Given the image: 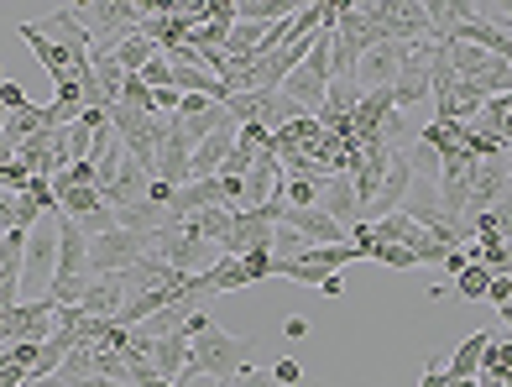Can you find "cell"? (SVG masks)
Wrapping results in <instances>:
<instances>
[{
  "mask_svg": "<svg viewBox=\"0 0 512 387\" xmlns=\"http://www.w3.org/2000/svg\"><path fill=\"white\" fill-rule=\"evenodd\" d=\"M486 215H492V225H497V236H502V241L512 246V194H507V199L497 204V210H486Z\"/></svg>",
  "mask_w": 512,
  "mask_h": 387,
  "instance_id": "24",
  "label": "cell"
},
{
  "mask_svg": "<svg viewBox=\"0 0 512 387\" xmlns=\"http://www.w3.org/2000/svg\"><path fill=\"white\" fill-rule=\"evenodd\" d=\"M492 283H497V272L492 267H465L460 278H455V299H471V304H481V299H492Z\"/></svg>",
  "mask_w": 512,
  "mask_h": 387,
  "instance_id": "17",
  "label": "cell"
},
{
  "mask_svg": "<svg viewBox=\"0 0 512 387\" xmlns=\"http://www.w3.org/2000/svg\"><path fill=\"white\" fill-rule=\"evenodd\" d=\"M0 220H6V231H37L48 215H42V204L32 194H6L0 199Z\"/></svg>",
  "mask_w": 512,
  "mask_h": 387,
  "instance_id": "13",
  "label": "cell"
},
{
  "mask_svg": "<svg viewBox=\"0 0 512 387\" xmlns=\"http://www.w3.org/2000/svg\"><path fill=\"white\" fill-rule=\"evenodd\" d=\"M241 262L251 272V283H262V278H272V272H277V252H272V246H256V252H246Z\"/></svg>",
  "mask_w": 512,
  "mask_h": 387,
  "instance_id": "21",
  "label": "cell"
},
{
  "mask_svg": "<svg viewBox=\"0 0 512 387\" xmlns=\"http://www.w3.org/2000/svg\"><path fill=\"white\" fill-rule=\"evenodd\" d=\"M371 257L387 262V267H418V257L408 252V246H392V241H371Z\"/></svg>",
  "mask_w": 512,
  "mask_h": 387,
  "instance_id": "22",
  "label": "cell"
},
{
  "mask_svg": "<svg viewBox=\"0 0 512 387\" xmlns=\"http://www.w3.org/2000/svg\"><path fill=\"white\" fill-rule=\"evenodd\" d=\"M502 157H507V189H512V142H507V152H502Z\"/></svg>",
  "mask_w": 512,
  "mask_h": 387,
  "instance_id": "34",
  "label": "cell"
},
{
  "mask_svg": "<svg viewBox=\"0 0 512 387\" xmlns=\"http://www.w3.org/2000/svg\"><path fill=\"white\" fill-rule=\"evenodd\" d=\"M53 272H58V215L42 220L27 241V283H42V278L53 283Z\"/></svg>",
  "mask_w": 512,
  "mask_h": 387,
  "instance_id": "7",
  "label": "cell"
},
{
  "mask_svg": "<svg viewBox=\"0 0 512 387\" xmlns=\"http://www.w3.org/2000/svg\"><path fill=\"white\" fill-rule=\"evenodd\" d=\"M319 210H324V215H335L345 231H356L366 210H361V194H356V184H351V173H345V178H330V184H324Z\"/></svg>",
  "mask_w": 512,
  "mask_h": 387,
  "instance_id": "10",
  "label": "cell"
},
{
  "mask_svg": "<svg viewBox=\"0 0 512 387\" xmlns=\"http://www.w3.org/2000/svg\"><path fill=\"white\" fill-rule=\"evenodd\" d=\"M21 37H27V48L37 53V63L48 68V79H53V89H58V84H68V79H74V63H68V53L58 48V42H53L48 32L37 27V21H21Z\"/></svg>",
  "mask_w": 512,
  "mask_h": 387,
  "instance_id": "9",
  "label": "cell"
},
{
  "mask_svg": "<svg viewBox=\"0 0 512 387\" xmlns=\"http://www.w3.org/2000/svg\"><path fill=\"white\" fill-rule=\"evenodd\" d=\"M465 267H476V262H471V252H465V246H460V252H450V257H445V278L455 283V278H460Z\"/></svg>",
  "mask_w": 512,
  "mask_h": 387,
  "instance_id": "28",
  "label": "cell"
},
{
  "mask_svg": "<svg viewBox=\"0 0 512 387\" xmlns=\"http://www.w3.org/2000/svg\"><path fill=\"white\" fill-rule=\"evenodd\" d=\"M486 346H492V335H486V330H471V335H465L460 346H455V356L445 361V367H450V382H471V377H481V356H486Z\"/></svg>",
  "mask_w": 512,
  "mask_h": 387,
  "instance_id": "11",
  "label": "cell"
},
{
  "mask_svg": "<svg viewBox=\"0 0 512 387\" xmlns=\"http://www.w3.org/2000/svg\"><path fill=\"white\" fill-rule=\"evenodd\" d=\"M481 377H497V382L512 377V330L492 335V346H486V356H481Z\"/></svg>",
  "mask_w": 512,
  "mask_h": 387,
  "instance_id": "18",
  "label": "cell"
},
{
  "mask_svg": "<svg viewBox=\"0 0 512 387\" xmlns=\"http://www.w3.org/2000/svg\"><path fill=\"white\" fill-rule=\"evenodd\" d=\"M74 387H126V382H110V377H84V382H74Z\"/></svg>",
  "mask_w": 512,
  "mask_h": 387,
  "instance_id": "33",
  "label": "cell"
},
{
  "mask_svg": "<svg viewBox=\"0 0 512 387\" xmlns=\"http://www.w3.org/2000/svg\"><path fill=\"white\" fill-rule=\"evenodd\" d=\"M319 293H324V299H340V293H345V283H340V272H335V278H324V288H319Z\"/></svg>",
  "mask_w": 512,
  "mask_h": 387,
  "instance_id": "32",
  "label": "cell"
},
{
  "mask_svg": "<svg viewBox=\"0 0 512 387\" xmlns=\"http://www.w3.org/2000/svg\"><path fill=\"white\" fill-rule=\"evenodd\" d=\"M126 278L121 272H105V278H89V288H84V314H100V320H121V309H126Z\"/></svg>",
  "mask_w": 512,
  "mask_h": 387,
  "instance_id": "8",
  "label": "cell"
},
{
  "mask_svg": "<svg viewBox=\"0 0 512 387\" xmlns=\"http://www.w3.org/2000/svg\"><path fill=\"white\" fill-rule=\"evenodd\" d=\"M272 377L283 382V387H304V367H298L293 356H283V361H277V367H272Z\"/></svg>",
  "mask_w": 512,
  "mask_h": 387,
  "instance_id": "23",
  "label": "cell"
},
{
  "mask_svg": "<svg viewBox=\"0 0 512 387\" xmlns=\"http://www.w3.org/2000/svg\"><path fill=\"white\" fill-rule=\"evenodd\" d=\"M481 16L492 21V27H502V32L512 37V6H481Z\"/></svg>",
  "mask_w": 512,
  "mask_h": 387,
  "instance_id": "29",
  "label": "cell"
},
{
  "mask_svg": "<svg viewBox=\"0 0 512 387\" xmlns=\"http://www.w3.org/2000/svg\"><path fill=\"white\" fill-rule=\"evenodd\" d=\"M157 184H173V189L194 184V136L183 131L178 116H173L168 142H162V157H157Z\"/></svg>",
  "mask_w": 512,
  "mask_h": 387,
  "instance_id": "5",
  "label": "cell"
},
{
  "mask_svg": "<svg viewBox=\"0 0 512 387\" xmlns=\"http://www.w3.org/2000/svg\"><path fill=\"white\" fill-rule=\"evenodd\" d=\"M408 63H413L408 42H382V48H371V53L356 63V84L366 89V95H371V89H392Z\"/></svg>",
  "mask_w": 512,
  "mask_h": 387,
  "instance_id": "4",
  "label": "cell"
},
{
  "mask_svg": "<svg viewBox=\"0 0 512 387\" xmlns=\"http://www.w3.org/2000/svg\"><path fill=\"white\" fill-rule=\"evenodd\" d=\"M204 278H209V293H241V288H251V272H246L241 257H220Z\"/></svg>",
  "mask_w": 512,
  "mask_h": 387,
  "instance_id": "15",
  "label": "cell"
},
{
  "mask_svg": "<svg viewBox=\"0 0 512 387\" xmlns=\"http://www.w3.org/2000/svg\"><path fill=\"white\" fill-rule=\"evenodd\" d=\"M105 204V194L100 189H68V194H58V215H68V220H89Z\"/></svg>",
  "mask_w": 512,
  "mask_h": 387,
  "instance_id": "19",
  "label": "cell"
},
{
  "mask_svg": "<svg viewBox=\"0 0 512 387\" xmlns=\"http://www.w3.org/2000/svg\"><path fill=\"white\" fill-rule=\"evenodd\" d=\"M189 335H194V367H189V377L230 382V377H241L251 367V340L246 335H230L220 325H209V314H194Z\"/></svg>",
  "mask_w": 512,
  "mask_h": 387,
  "instance_id": "1",
  "label": "cell"
},
{
  "mask_svg": "<svg viewBox=\"0 0 512 387\" xmlns=\"http://www.w3.org/2000/svg\"><path fill=\"white\" fill-rule=\"evenodd\" d=\"M58 325V304L53 299H37V304H16V309H0V340L16 346V340H48Z\"/></svg>",
  "mask_w": 512,
  "mask_h": 387,
  "instance_id": "3",
  "label": "cell"
},
{
  "mask_svg": "<svg viewBox=\"0 0 512 387\" xmlns=\"http://www.w3.org/2000/svg\"><path fill=\"white\" fill-rule=\"evenodd\" d=\"M304 387H330V382H304Z\"/></svg>",
  "mask_w": 512,
  "mask_h": 387,
  "instance_id": "36",
  "label": "cell"
},
{
  "mask_svg": "<svg viewBox=\"0 0 512 387\" xmlns=\"http://www.w3.org/2000/svg\"><path fill=\"white\" fill-rule=\"evenodd\" d=\"M283 335H288V340H304V335H309V320H304V314H288Z\"/></svg>",
  "mask_w": 512,
  "mask_h": 387,
  "instance_id": "31",
  "label": "cell"
},
{
  "mask_svg": "<svg viewBox=\"0 0 512 387\" xmlns=\"http://www.w3.org/2000/svg\"><path fill=\"white\" fill-rule=\"evenodd\" d=\"M0 105H6V116H11V110H27L32 100L21 95V84H11V79H6V84H0Z\"/></svg>",
  "mask_w": 512,
  "mask_h": 387,
  "instance_id": "25",
  "label": "cell"
},
{
  "mask_svg": "<svg viewBox=\"0 0 512 387\" xmlns=\"http://www.w3.org/2000/svg\"><path fill=\"white\" fill-rule=\"evenodd\" d=\"M471 126H476L481 136H492V142H512V95H492Z\"/></svg>",
  "mask_w": 512,
  "mask_h": 387,
  "instance_id": "12",
  "label": "cell"
},
{
  "mask_svg": "<svg viewBox=\"0 0 512 387\" xmlns=\"http://www.w3.org/2000/svg\"><path fill=\"white\" fill-rule=\"evenodd\" d=\"M230 382H236V387H283L272 372H256V367H246L241 377H230Z\"/></svg>",
  "mask_w": 512,
  "mask_h": 387,
  "instance_id": "26",
  "label": "cell"
},
{
  "mask_svg": "<svg viewBox=\"0 0 512 387\" xmlns=\"http://www.w3.org/2000/svg\"><path fill=\"white\" fill-rule=\"evenodd\" d=\"M507 387H512V377H507Z\"/></svg>",
  "mask_w": 512,
  "mask_h": 387,
  "instance_id": "38",
  "label": "cell"
},
{
  "mask_svg": "<svg viewBox=\"0 0 512 387\" xmlns=\"http://www.w3.org/2000/svg\"><path fill=\"white\" fill-rule=\"evenodd\" d=\"M147 257H152V236H142V231H110V236L89 241V272L95 278H105V272H131Z\"/></svg>",
  "mask_w": 512,
  "mask_h": 387,
  "instance_id": "2",
  "label": "cell"
},
{
  "mask_svg": "<svg viewBox=\"0 0 512 387\" xmlns=\"http://www.w3.org/2000/svg\"><path fill=\"white\" fill-rule=\"evenodd\" d=\"M283 225H293L298 236H304L309 246H345L356 231H345V225L335 220V215H324V210H283Z\"/></svg>",
  "mask_w": 512,
  "mask_h": 387,
  "instance_id": "6",
  "label": "cell"
},
{
  "mask_svg": "<svg viewBox=\"0 0 512 387\" xmlns=\"http://www.w3.org/2000/svg\"><path fill=\"white\" fill-rule=\"evenodd\" d=\"M267 100H272V89H256V95H230L225 110H230V121H236V126H262Z\"/></svg>",
  "mask_w": 512,
  "mask_h": 387,
  "instance_id": "16",
  "label": "cell"
},
{
  "mask_svg": "<svg viewBox=\"0 0 512 387\" xmlns=\"http://www.w3.org/2000/svg\"><path fill=\"white\" fill-rule=\"evenodd\" d=\"M492 304H497V309H507V304H512V272L492 283Z\"/></svg>",
  "mask_w": 512,
  "mask_h": 387,
  "instance_id": "30",
  "label": "cell"
},
{
  "mask_svg": "<svg viewBox=\"0 0 512 387\" xmlns=\"http://www.w3.org/2000/svg\"><path fill=\"white\" fill-rule=\"evenodd\" d=\"M418 387H450V367H439V356H429L424 382H418Z\"/></svg>",
  "mask_w": 512,
  "mask_h": 387,
  "instance_id": "27",
  "label": "cell"
},
{
  "mask_svg": "<svg viewBox=\"0 0 512 387\" xmlns=\"http://www.w3.org/2000/svg\"><path fill=\"white\" fill-rule=\"evenodd\" d=\"M215 387H236V382H215Z\"/></svg>",
  "mask_w": 512,
  "mask_h": 387,
  "instance_id": "37",
  "label": "cell"
},
{
  "mask_svg": "<svg viewBox=\"0 0 512 387\" xmlns=\"http://www.w3.org/2000/svg\"><path fill=\"white\" fill-rule=\"evenodd\" d=\"M152 387H178V382H168V377H157V382H152Z\"/></svg>",
  "mask_w": 512,
  "mask_h": 387,
  "instance_id": "35",
  "label": "cell"
},
{
  "mask_svg": "<svg viewBox=\"0 0 512 387\" xmlns=\"http://www.w3.org/2000/svg\"><path fill=\"white\" fill-rule=\"evenodd\" d=\"M110 58L121 63L126 74H142L147 63H157V58H162V48H157V42H152L147 32H136V37H126V42H121V48H115Z\"/></svg>",
  "mask_w": 512,
  "mask_h": 387,
  "instance_id": "14",
  "label": "cell"
},
{
  "mask_svg": "<svg viewBox=\"0 0 512 387\" xmlns=\"http://www.w3.org/2000/svg\"><path fill=\"white\" fill-rule=\"evenodd\" d=\"M272 252L283 257V262H293V257H304L309 252V241L293 231V225H277V236H272Z\"/></svg>",
  "mask_w": 512,
  "mask_h": 387,
  "instance_id": "20",
  "label": "cell"
}]
</instances>
